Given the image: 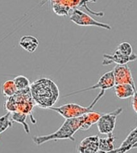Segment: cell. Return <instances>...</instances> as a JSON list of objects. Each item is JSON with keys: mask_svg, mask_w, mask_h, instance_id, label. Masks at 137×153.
Instances as JSON below:
<instances>
[{"mask_svg": "<svg viewBox=\"0 0 137 153\" xmlns=\"http://www.w3.org/2000/svg\"><path fill=\"white\" fill-rule=\"evenodd\" d=\"M30 92L36 106L41 109L53 107L60 97V90L51 79L40 78L30 84Z\"/></svg>", "mask_w": 137, "mask_h": 153, "instance_id": "1", "label": "cell"}, {"mask_svg": "<svg viewBox=\"0 0 137 153\" xmlns=\"http://www.w3.org/2000/svg\"><path fill=\"white\" fill-rule=\"evenodd\" d=\"M86 114L83 116L76 118H70L66 119L60 128L53 134H47V135H40V136H35L32 138L33 142L37 145L43 144L50 140H57V139H70L71 141H74V134L81 129V126L84 123L86 117Z\"/></svg>", "mask_w": 137, "mask_h": 153, "instance_id": "2", "label": "cell"}, {"mask_svg": "<svg viewBox=\"0 0 137 153\" xmlns=\"http://www.w3.org/2000/svg\"><path fill=\"white\" fill-rule=\"evenodd\" d=\"M36 104L32 97L30 88L18 91L12 97L7 98L4 104V109L10 113L12 112H21L27 115H30L32 123L36 124L37 122L32 117V110Z\"/></svg>", "mask_w": 137, "mask_h": 153, "instance_id": "3", "label": "cell"}, {"mask_svg": "<svg viewBox=\"0 0 137 153\" xmlns=\"http://www.w3.org/2000/svg\"><path fill=\"white\" fill-rule=\"evenodd\" d=\"M105 94V91L101 90L99 94L95 97V99L92 101V103L90 104V105L85 107V106H81L80 105L74 103H70L65 104L62 106L59 107H50L49 109L51 110L58 113L61 116L65 118V119H70V118H76V117H79L83 116L86 114H88L90 112L93 111V108L97 104L98 100H100L101 98L103 97Z\"/></svg>", "mask_w": 137, "mask_h": 153, "instance_id": "4", "label": "cell"}, {"mask_svg": "<svg viewBox=\"0 0 137 153\" xmlns=\"http://www.w3.org/2000/svg\"><path fill=\"white\" fill-rule=\"evenodd\" d=\"M123 112L122 108H118L111 113L102 114L97 122V127L98 132L102 134H109L113 133L116 125L118 116Z\"/></svg>", "mask_w": 137, "mask_h": 153, "instance_id": "5", "label": "cell"}, {"mask_svg": "<svg viewBox=\"0 0 137 153\" xmlns=\"http://www.w3.org/2000/svg\"><path fill=\"white\" fill-rule=\"evenodd\" d=\"M70 20L79 26H95V27H99V28L111 30V27L107 24L101 23L95 20L94 18L89 16L84 11H81L79 9L76 8L71 11L70 15Z\"/></svg>", "mask_w": 137, "mask_h": 153, "instance_id": "6", "label": "cell"}, {"mask_svg": "<svg viewBox=\"0 0 137 153\" xmlns=\"http://www.w3.org/2000/svg\"><path fill=\"white\" fill-rule=\"evenodd\" d=\"M115 85V78H114V74H113V71H107L105 74L102 75L100 79H98V83L95 85H93L91 87L81 89V90H77L74 92H72L71 93H69L66 95L65 97H70L71 95L77 94V93H80V92H87V91H90V90H95V89L100 88L101 90L106 91L107 89H111L112 88H114Z\"/></svg>", "mask_w": 137, "mask_h": 153, "instance_id": "7", "label": "cell"}, {"mask_svg": "<svg viewBox=\"0 0 137 153\" xmlns=\"http://www.w3.org/2000/svg\"><path fill=\"white\" fill-rule=\"evenodd\" d=\"M113 71L115 83L116 84H131L136 88L132 71L127 65H116Z\"/></svg>", "mask_w": 137, "mask_h": 153, "instance_id": "8", "label": "cell"}, {"mask_svg": "<svg viewBox=\"0 0 137 153\" xmlns=\"http://www.w3.org/2000/svg\"><path fill=\"white\" fill-rule=\"evenodd\" d=\"M53 11L58 16H69L70 11L81 7V0H51Z\"/></svg>", "mask_w": 137, "mask_h": 153, "instance_id": "9", "label": "cell"}, {"mask_svg": "<svg viewBox=\"0 0 137 153\" xmlns=\"http://www.w3.org/2000/svg\"><path fill=\"white\" fill-rule=\"evenodd\" d=\"M136 59L137 54L134 53L131 56H124L115 51V53L113 54L104 53L103 65V66H107V65L111 64L113 62L117 65H127L130 62H134Z\"/></svg>", "mask_w": 137, "mask_h": 153, "instance_id": "10", "label": "cell"}, {"mask_svg": "<svg viewBox=\"0 0 137 153\" xmlns=\"http://www.w3.org/2000/svg\"><path fill=\"white\" fill-rule=\"evenodd\" d=\"M99 137L98 135H91L81 140L78 147L79 153H95L98 150Z\"/></svg>", "mask_w": 137, "mask_h": 153, "instance_id": "11", "label": "cell"}, {"mask_svg": "<svg viewBox=\"0 0 137 153\" xmlns=\"http://www.w3.org/2000/svg\"><path fill=\"white\" fill-rule=\"evenodd\" d=\"M135 148H137V126L128 134L126 139L121 143L120 147L115 148V153H126Z\"/></svg>", "mask_w": 137, "mask_h": 153, "instance_id": "12", "label": "cell"}, {"mask_svg": "<svg viewBox=\"0 0 137 153\" xmlns=\"http://www.w3.org/2000/svg\"><path fill=\"white\" fill-rule=\"evenodd\" d=\"M20 46L29 53H33L38 48L40 45L39 40L36 36L27 35L21 37L20 40Z\"/></svg>", "mask_w": 137, "mask_h": 153, "instance_id": "13", "label": "cell"}, {"mask_svg": "<svg viewBox=\"0 0 137 153\" xmlns=\"http://www.w3.org/2000/svg\"><path fill=\"white\" fill-rule=\"evenodd\" d=\"M115 96L119 99H128L134 95L136 91V88H134L131 84H116L114 87Z\"/></svg>", "mask_w": 137, "mask_h": 153, "instance_id": "14", "label": "cell"}, {"mask_svg": "<svg viewBox=\"0 0 137 153\" xmlns=\"http://www.w3.org/2000/svg\"><path fill=\"white\" fill-rule=\"evenodd\" d=\"M115 135L113 133L107 134L106 138H99L98 150L103 151L105 152H109L115 149Z\"/></svg>", "mask_w": 137, "mask_h": 153, "instance_id": "15", "label": "cell"}, {"mask_svg": "<svg viewBox=\"0 0 137 153\" xmlns=\"http://www.w3.org/2000/svg\"><path fill=\"white\" fill-rule=\"evenodd\" d=\"M101 115H102L101 113L95 112L94 110L90 112V113H88L86 114V117L84 123L82 124L80 130H81V131H87V130H89L91 127V126H93L95 123H97Z\"/></svg>", "mask_w": 137, "mask_h": 153, "instance_id": "16", "label": "cell"}, {"mask_svg": "<svg viewBox=\"0 0 137 153\" xmlns=\"http://www.w3.org/2000/svg\"><path fill=\"white\" fill-rule=\"evenodd\" d=\"M28 115L21 112H12L11 113V121H14L15 123H20L23 125V127L24 129L27 134H30V127L26 122Z\"/></svg>", "mask_w": 137, "mask_h": 153, "instance_id": "17", "label": "cell"}, {"mask_svg": "<svg viewBox=\"0 0 137 153\" xmlns=\"http://www.w3.org/2000/svg\"><path fill=\"white\" fill-rule=\"evenodd\" d=\"M1 91L3 96L7 97H12L18 92L13 80H7L4 82V84L1 87Z\"/></svg>", "mask_w": 137, "mask_h": 153, "instance_id": "18", "label": "cell"}, {"mask_svg": "<svg viewBox=\"0 0 137 153\" xmlns=\"http://www.w3.org/2000/svg\"><path fill=\"white\" fill-rule=\"evenodd\" d=\"M13 81L18 91H22L30 87V81L23 75H18L15 78H14Z\"/></svg>", "mask_w": 137, "mask_h": 153, "instance_id": "19", "label": "cell"}, {"mask_svg": "<svg viewBox=\"0 0 137 153\" xmlns=\"http://www.w3.org/2000/svg\"><path fill=\"white\" fill-rule=\"evenodd\" d=\"M115 52L120 53L124 56H131L133 54V48L132 45L127 42H121L120 44L118 45V47L115 50Z\"/></svg>", "mask_w": 137, "mask_h": 153, "instance_id": "20", "label": "cell"}, {"mask_svg": "<svg viewBox=\"0 0 137 153\" xmlns=\"http://www.w3.org/2000/svg\"><path fill=\"white\" fill-rule=\"evenodd\" d=\"M12 126V121L11 119V113L3 115L0 117V134L3 133L4 131L8 130Z\"/></svg>", "mask_w": 137, "mask_h": 153, "instance_id": "21", "label": "cell"}, {"mask_svg": "<svg viewBox=\"0 0 137 153\" xmlns=\"http://www.w3.org/2000/svg\"><path fill=\"white\" fill-rule=\"evenodd\" d=\"M131 105H132V108L133 109L137 114V91H136L134 95L132 97V100H131Z\"/></svg>", "mask_w": 137, "mask_h": 153, "instance_id": "22", "label": "cell"}, {"mask_svg": "<svg viewBox=\"0 0 137 153\" xmlns=\"http://www.w3.org/2000/svg\"><path fill=\"white\" fill-rule=\"evenodd\" d=\"M95 153H106V152H103V151L98 150L97 152H95Z\"/></svg>", "mask_w": 137, "mask_h": 153, "instance_id": "23", "label": "cell"}, {"mask_svg": "<svg viewBox=\"0 0 137 153\" xmlns=\"http://www.w3.org/2000/svg\"><path fill=\"white\" fill-rule=\"evenodd\" d=\"M116 152V151H115V148L114 149L113 151H111V152H106V153H115Z\"/></svg>", "mask_w": 137, "mask_h": 153, "instance_id": "24", "label": "cell"}]
</instances>
